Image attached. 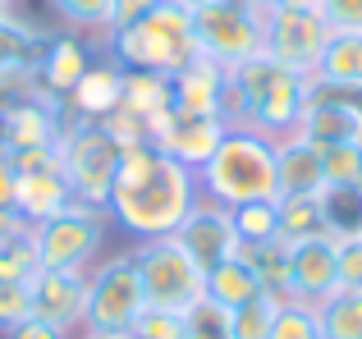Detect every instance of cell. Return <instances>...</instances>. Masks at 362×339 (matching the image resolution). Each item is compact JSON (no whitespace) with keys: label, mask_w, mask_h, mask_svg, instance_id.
Masks as SVG:
<instances>
[{"label":"cell","mask_w":362,"mask_h":339,"mask_svg":"<svg viewBox=\"0 0 362 339\" xmlns=\"http://www.w3.org/2000/svg\"><path fill=\"white\" fill-rule=\"evenodd\" d=\"M197 197H202L197 170L179 165L175 156H165L151 143H133L119 152L106 215L129 239L151 243V239H170L184 225V215L197 206Z\"/></svg>","instance_id":"cell-1"},{"label":"cell","mask_w":362,"mask_h":339,"mask_svg":"<svg viewBox=\"0 0 362 339\" xmlns=\"http://www.w3.org/2000/svg\"><path fill=\"white\" fill-rule=\"evenodd\" d=\"M312 97V78L293 73L284 64L252 55V60L234 64L230 83H225V101H221V119L230 129H252L266 138H289L303 119V106Z\"/></svg>","instance_id":"cell-2"},{"label":"cell","mask_w":362,"mask_h":339,"mask_svg":"<svg viewBox=\"0 0 362 339\" xmlns=\"http://www.w3.org/2000/svg\"><path fill=\"white\" fill-rule=\"evenodd\" d=\"M197 184H202V197H211L221 206H247V202L280 197L275 138L252 133V129H225L211 161L197 170Z\"/></svg>","instance_id":"cell-3"},{"label":"cell","mask_w":362,"mask_h":339,"mask_svg":"<svg viewBox=\"0 0 362 339\" xmlns=\"http://www.w3.org/2000/svg\"><path fill=\"white\" fill-rule=\"evenodd\" d=\"M101 55H110L119 69H156V73H170V78H175L197 55L193 9L175 5V0H160L147 18L101 32Z\"/></svg>","instance_id":"cell-4"},{"label":"cell","mask_w":362,"mask_h":339,"mask_svg":"<svg viewBox=\"0 0 362 339\" xmlns=\"http://www.w3.org/2000/svg\"><path fill=\"white\" fill-rule=\"evenodd\" d=\"M142 312H147V294H142L133 248L88 270V316H83L88 335H129Z\"/></svg>","instance_id":"cell-5"},{"label":"cell","mask_w":362,"mask_h":339,"mask_svg":"<svg viewBox=\"0 0 362 339\" xmlns=\"http://www.w3.org/2000/svg\"><path fill=\"white\" fill-rule=\"evenodd\" d=\"M133 261H138V280H142V294H147V307H165V312L184 316L206 298V270L179 248L175 234L170 239L138 243Z\"/></svg>","instance_id":"cell-6"},{"label":"cell","mask_w":362,"mask_h":339,"mask_svg":"<svg viewBox=\"0 0 362 339\" xmlns=\"http://www.w3.org/2000/svg\"><path fill=\"white\" fill-rule=\"evenodd\" d=\"M106 230H110L106 206L74 202L69 211H60V215H51V220L33 225L37 261L51 266V270H92L101 261Z\"/></svg>","instance_id":"cell-7"},{"label":"cell","mask_w":362,"mask_h":339,"mask_svg":"<svg viewBox=\"0 0 362 339\" xmlns=\"http://www.w3.org/2000/svg\"><path fill=\"white\" fill-rule=\"evenodd\" d=\"M262 9L252 0H211V5L193 9V42L197 55L216 60L221 69L262 55Z\"/></svg>","instance_id":"cell-8"},{"label":"cell","mask_w":362,"mask_h":339,"mask_svg":"<svg viewBox=\"0 0 362 339\" xmlns=\"http://www.w3.org/2000/svg\"><path fill=\"white\" fill-rule=\"evenodd\" d=\"M326 37H330V23L321 18L317 0L266 9V18H262V55L293 73H308V78L317 73Z\"/></svg>","instance_id":"cell-9"},{"label":"cell","mask_w":362,"mask_h":339,"mask_svg":"<svg viewBox=\"0 0 362 339\" xmlns=\"http://www.w3.org/2000/svg\"><path fill=\"white\" fill-rule=\"evenodd\" d=\"M119 152L124 147L106 133L101 124H74L64 129L60 138V156H64V179H69L74 197L88 206H106L110 184H115V170H119Z\"/></svg>","instance_id":"cell-10"},{"label":"cell","mask_w":362,"mask_h":339,"mask_svg":"<svg viewBox=\"0 0 362 339\" xmlns=\"http://www.w3.org/2000/svg\"><path fill=\"white\" fill-rule=\"evenodd\" d=\"M225 119L221 115H188V110H160V115L147 119V143L160 147L165 156H175L179 165L188 170H202L211 161V152L221 147L225 138Z\"/></svg>","instance_id":"cell-11"},{"label":"cell","mask_w":362,"mask_h":339,"mask_svg":"<svg viewBox=\"0 0 362 339\" xmlns=\"http://www.w3.org/2000/svg\"><path fill=\"white\" fill-rule=\"evenodd\" d=\"M46 37H51L46 28L18 14L0 18V106L37 97V60H42Z\"/></svg>","instance_id":"cell-12"},{"label":"cell","mask_w":362,"mask_h":339,"mask_svg":"<svg viewBox=\"0 0 362 339\" xmlns=\"http://www.w3.org/2000/svg\"><path fill=\"white\" fill-rule=\"evenodd\" d=\"M78 119L64 110V101L51 97H23L0 106V143L9 152H28V147H55L64 138V129H74Z\"/></svg>","instance_id":"cell-13"},{"label":"cell","mask_w":362,"mask_h":339,"mask_svg":"<svg viewBox=\"0 0 362 339\" xmlns=\"http://www.w3.org/2000/svg\"><path fill=\"white\" fill-rule=\"evenodd\" d=\"M175 243H179V248H184L202 270H211L216 261L239 257V234H234L230 206L211 202V197H197V206L184 215V225L175 230Z\"/></svg>","instance_id":"cell-14"},{"label":"cell","mask_w":362,"mask_h":339,"mask_svg":"<svg viewBox=\"0 0 362 339\" xmlns=\"http://www.w3.org/2000/svg\"><path fill=\"white\" fill-rule=\"evenodd\" d=\"M293 133L326 152V147H339V143H358L362 115H358L354 101H349L344 88H326V83L312 78V97H308V106H303V119H298Z\"/></svg>","instance_id":"cell-15"},{"label":"cell","mask_w":362,"mask_h":339,"mask_svg":"<svg viewBox=\"0 0 362 339\" xmlns=\"http://www.w3.org/2000/svg\"><path fill=\"white\" fill-rule=\"evenodd\" d=\"M33 316L60 326L64 335H78L83 316H88V270L42 266L37 280H33Z\"/></svg>","instance_id":"cell-16"},{"label":"cell","mask_w":362,"mask_h":339,"mask_svg":"<svg viewBox=\"0 0 362 339\" xmlns=\"http://www.w3.org/2000/svg\"><path fill=\"white\" fill-rule=\"evenodd\" d=\"M92 60H97V51L83 42V32L55 28V32L46 37V46H42V60H37V92L51 97V101H64Z\"/></svg>","instance_id":"cell-17"},{"label":"cell","mask_w":362,"mask_h":339,"mask_svg":"<svg viewBox=\"0 0 362 339\" xmlns=\"http://www.w3.org/2000/svg\"><path fill=\"white\" fill-rule=\"evenodd\" d=\"M339 289V261H335V239H312L289 248V298L321 307Z\"/></svg>","instance_id":"cell-18"},{"label":"cell","mask_w":362,"mask_h":339,"mask_svg":"<svg viewBox=\"0 0 362 339\" xmlns=\"http://www.w3.org/2000/svg\"><path fill=\"white\" fill-rule=\"evenodd\" d=\"M124 101V69L110 55H97V60L83 69V78L74 83V92L64 97V110L83 124H101L106 115H115Z\"/></svg>","instance_id":"cell-19"},{"label":"cell","mask_w":362,"mask_h":339,"mask_svg":"<svg viewBox=\"0 0 362 339\" xmlns=\"http://www.w3.org/2000/svg\"><path fill=\"white\" fill-rule=\"evenodd\" d=\"M225 83H230V69H221V64L206 60V55H193V60L170 78V106L188 110V115H221Z\"/></svg>","instance_id":"cell-20"},{"label":"cell","mask_w":362,"mask_h":339,"mask_svg":"<svg viewBox=\"0 0 362 339\" xmlns=\"http://www.w3.org/2000/svg\"><path fill=\"white\" fill-rule=\"evenodd\" d=\"M74 202H78V197H74L64 170H18L14 174V202L9 206H14L28 225L51 220V215L69 211Z\"/></svg>","instance_id":"cell-21"},{"label":"cell","mask_w":362,"mask_h":339,"mask_svg":"<svg viewBox=\"0 0 362 339\" xmlns=\"http://www.w3.org/2000/svg\"><path fill=\"white\" fill-rule=\"evenodd\" d=\"M275 179H280V197H317L326 193V161L321 147H312L308 138L289 133L275 143Z\"/></svg>","instance_id":"cell-22"},{"label":"cell","mask_w":362,"mask_h":339,"mask_svg":"<svg viewBox=\"0 0 362 339\" xmlns=\"http://www.w3.org/2000/svg\"><path fill=\"white\" fill-rule=\"evenodd\" d=\"M317 83L326 88H349L362 92V32H344V28H330L326 46H321V60H317Z\"/></svg>","instance_id":"cell-23"},{"label":"cell","mask_w":362,"mask_h":339,"mask_svg":"<svg viewBox=\"0 0 362 339\" xmlns=\"http://www.w3.org/2000/svg\"><path fill=\"white\" fill-rule=\"evenodd\" d=\"M280 206V225H275V239L280 243H312V239H330V220H326V202L317 197H275Z\"/></svg>","instance_id":"cell-24"},{"label":"cell","mask_w":362,"mask_h":339,"mask_svg":"<svg viewBox=\"0 0 362 339\" xmlns=\"http://www.w3.org/2000/svg\"><path fill=\"white\" fill-rule=\"evenodd\" d=\"M257 294H266V289H262V280L252 275V266H247L243 257L216 261V266L206 270V298H211L221 312H234V307L252 303Z\"/></svg>","instance_id":"cell-25"},{"label":"cell","mask_w":362,"mask_h":339,"mask_svg":"<svg viewBox=\"0 0 362 339\" xmlns=\"http://www.w3.org/2000/svg\"><path fill=\"white\" fill-rule=\"evenodd\" d=\"M129 115H138L147 124L151 115L170 110V73L156 69H124V101H119Z\"/></svg>","instance_id":"cell-26"},{"label":"cell","mask_w":362,"mask_h":339,"mask_svg":"<svg viewBox=\"0 0 362 339\" xmlns=\"http://www.w3.org/2000/svg\"><path fill=\"white\" fill-rule=\"evenodd\" d=\"M239 257L252 266V275L262 280V289L289 298V243L266 239V243H239Z\"/></svg>","instance_id":"cell-27"},{"label":"cell","mask_w":362,"mask_h":339,"mask_svg":"<svg viewBox=\"0 0 362 339\" xmlns=\"http://www.w3.org/2000/svg\"><path fill=\"white\" fill-rule=\"evenodd\" d=\"M317 312L326 339H362V289H335Z\"/></svg>","instance_id":"cell-28"},{"label":"cell","mask_w":362,"mask_h":339,"mask_svg":"<svg viewBox=\"0 0 362 339\" xmlns=\"http://www.w3.org/2000/svg\"><path fill=\"white\" fill-rule=\"evenodd\" d=\"M266 339H326L321 335V312L312 303H298V298H280Z\"/></svg>","instance_id":"cell-29"},{"label":"cell","mask_w":362,"mask_h":339,"mask_svg":"<svg viewBox=\"0 0 362 339\" xmlns=\"http://www.w3.org/2000/svg\"><path fill=\"white\" fill-rule=\"evenodd\" d=\"M280 298L284 294H257L252 303H243V307H234L230 312V339H266L271 335V321H275V307H280Z\"/></svg>","instance_id":"cell-30"},{"label":"cell","mask_w":362,"mask_h":339,"mask_svg":"<svg viewBox=\"0 0 362 339\" xmlns=\"http://www.w3.org/2000/svg\"><path fill=\"white\" fill-rule=\"evenodd\" d=\"M321 202H326L330 239L362 234V193H354V188H326V193H321Z\"/></svg>","instance_id":"cell-31"},{"label":"cell","mask_w":362,"mask_h":339,"mask_svg":"<svg viewBox=\"0 0 362 339\" xmlns=\"http://www.w3.org/2000/svg\"><path fill=\"white\" fill-rule=\"evenodd\" d=\"M234 215V234H239V243H266L275 239V225H280V206L271 202H247V206H230Z\"/></svg>","instance_id":"cell-32"},{"label":"cell","mask_w":362,"mask_h":339,"mask_svg":"<svg viewBox=\"0 0 362 339\" xmlns=\"http://www.w3.org/2000/svg\"><path fill=\"white\" fill-rule=\"evenodd\" d=\"M321 161H326V188H354V193H362V138L358 143L326 147Z\"/></svg>","instance_id":"cell-33"},{"label":"cell","mask_w":362,"mask_h":339,"mask_svg":"<svg viewBox=\"0 0 362 339\" xmlns=\"http://www.w3.org/2000/svg\"><path fill=\"white\" fill-rule=\"evenodd\" d=\"M37 270H42V261H37L33 230H23V234L0 243V280H28V285H33Z\"/></svg>","instance_id":"cell-34"},{"label":"cell","mask_w":362,"mask_h":339,"mask_svg":"<svg viewBox=\"0 0 362 339\" xmlns=\"http://www.w3.org/2000/svg\"><path fill=\"white\" fill-rule=\"evenodd\" d=\"M51 14L60 18L64 28L74 32H106V14H110V0H46Z\"/></svg>","instance_id":"cell-35"},{"label":"cell","mask_w":362,"mask_h":339,"mask_svg":"<svg viewBox=\"0 0 362 339\" xmlns=\"http://www.w3.org/2000/svg\"><path fill=\"white\" fill-rule=\"evenodd\" d=\"M33 316V285L28 280H0V335Z\"/></svg>","instance_id":"cell-36"},{"label":"cell","mask_w":362,"mask_h":339,"mask_svg":"<svg viewBox=\"0 0 362 339\" xmlns=\"http://www.w3.org/2000/svg\"><path fill=\"white\" fill-rule=\"evenodd\" d=\"M184 331L188 339H230V312H221L211 298H202L193 312H184Z\"/></svg>","instance_id":"cell-37"},{"label":"cell","mask_w":362,"mask_h":339,"mask_svg":"<svg viewBox=\"0 0 362 339\" xmlns=\"http://www.w3.org/2000/svg\"><path fill=\"white\" fill-rule=\"evenodd\" d=\"M129 339H188V331H184V316H179V312H165V307H147V312L133 321Z\"/></svg>","instance_id":"cell-38"},{"label":"cell","mask_w":362,"mask_h":339,"mask_svg":"<svg viewBox=\"0 0 362 339\" xmlns=\"http://www.w3.org/2000/svg\"><path fill=\"white\" fill-rule=\"evenodd\" d=\"M335 261H339V289H362V234L335 239Z\"/></svg>","instance_id":"cell-39"},{"label":"cell","mask_w":362,"mask_h":339,"mask_svg":"<svg viewBox=\"0 0 362 339\" xmlns=\"http://www.w3.org/2000/svg\"><path fill=\"white\" fill-rule=\"evenodd\" d=\"M321 18L344 32H362V0H317Z\"/></svg>","instance_id":"cell-40"},{"label":"cell","mask_w":362,"mask_h":339,"mask_svg":"<svg viewBox=\"0 0 362 339\" xmlns=\"http://www.w3.org/2000/svg\"><path fill=\"white\" fill-rule=\"evenodd\" d=\"M156 5H160V0H110L106 32H110V28H129V23H138V18H147Z\"/></svg>","instance_id":"cell-41"},{"label":"cell","mask_w":362,"mask_h":339,"mask_svg":"<svg viewBox=\"0 0 362 339\" xmlns=\"http://www.w3.org/2000/svg\"><path fill=\"white\" fill-rule=\"evenodd\" d=\"M5 339H74V335H64L60 326H51V321H42V316H28L23 326H14Z\"/></svg>","instance_id":"cell-42"},{"label":"cell","mask_w":362,"mask_h":339,"mask_svg":"<svg viewBox=\"0 0 362 339\" xmlns=\"http://www.w3.org/2000/svg\"><path fill=\"white\" fill-rule=\"evenodd\" d=\"M14 202V165H9V147L0 143V206Z\"/></svg>","instance_id":"cell-43"},{"label":"cell","mask_w":362,"mask_h":339,"mask_svg":"<svg viewBox=\"0 0 362 339\" xmlns=\"http://www.w3.org/2000/svg\"><path fill=\"white\" fill-rule=\"evenodd\" d=\"M23 230H33V225H28L23 215L14 211V206H0V243L14 239V234H23Z\"/></svg>","instance_id":"cell-44"},{"label":"cell","mask_w":362,"mask_h":339,"mask_svg":"<svg viewBox=\"0 0 362 339\" xmlns=\"http://www.w3.org/2000/svg\"><path fill=\"white\" fill-rule=\"evenodd\" d=\"M252 5L266 14V9H280V5H303V0H252Z\"/></svg>","instance_id":"cell-45"},{"label":"cell","mask_w":362,"mask_h":339,"mask_svg":"<svg viewBox=\"0 0 362 339\" xmlns=\"http://www.w3.org/2000/svg\"><path fill=\"white\" fill-rule=\"evenodd\" d=\"M74 339H129V335H88V331H78Z\"/></svg>","instance_id":"cell-46"},{"label":"cell","mask_w":362,"mask_h":339,"mask_svg":"<svg viewBox=\"0 0 362 339\" xmlns=\"http://www.w3.org/2000/svg\"><path fill=\"white\" fill-rule=\"evenodd\" d=\"M175 5H184V9H202V5H211V0H175Z\"/></svg>","instance_id":"cell-47"},{"label":"cell","mask_w":362,"mask_h":339,"mask_svg":"<svg viewBox=\"0 0 362 339\" xmlns=\"http://www.w3.org/2000/svg\"><path fill=\"white\" fill-rule=\"evenodd\" d=\"M349 92V88H344ZM349 101H354V106H358V115H362V92H349Z\"/></svg>","instance_id":"cell-48"},{"label":"cell","mask_w":362,"mask_h":339,"mask_svg":"<svg viewBox=\"0 0 362 339\" xmlns=\"http://www.w3.org/2000/svg\"><path fill=\"white\" fill-rule=\"evenodd\" d=\"M14 14V5H9V0H0V18H9Z\"/></svg>","instance_id":"cell-49"},{"label":"cell","mask_w":362,"mask_h":339,"mask_svg":"<svg viewBox=\"0 0 362 339\" xmlns=\"http://www.w3.org/2000/svg\"><path fill=\"white\" fill-rule=\"evenodd\" d=\"M9 5H14V0H9Z\"/></svg>","instance_id":"cell-50"}]
</instances>
